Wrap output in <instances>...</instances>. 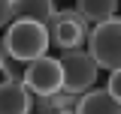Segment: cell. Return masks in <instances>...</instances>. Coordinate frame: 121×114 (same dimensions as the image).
<instances>
[{
  "label": "cell",
  "mask_w": 121,
  "mask_h": 114,
  "mask_svg": "<svg viewBox=\"0 0 121 114\" xmlns=\"http://www.w3.org/2000/svg\"><path fill=\"white\" fill-rule=\"evenodd\" d=\"M3 45H6V57H9V60L24 63V66H27V63H33V60L45 57L52 39H48L45 24L15 18L12 24L6 27V33H3Z\"/></svg>",
  "instance_id": "1"
},
{
  "label": "cell",
  "mask_w": 121,
  "mask_h": 114,
  "mask_svg": "<svg viewBox=\"0 0 121 114\" xmlns=\"http://www.w3.org/2000/svg\"><path fill=\"white\" fill-rule=\"evenodd\" d=\"M88 54L100 69H121V18H109L88 33Z\"/></svg>",
  "instance_id": "2"
},
{
  "label": "cell",
  "mask_w": 121,
  "mask_h": 114,
  "mask_svg": "<svg viewBox=\"0 0 121 114\" xmlns=\"http://www.w3.org/2000/svg\"><path fill=\"white\" fill-rule=\"evenodd\" d=\"M60 69H64V93L67 96H85L91 87L97 84L100 66L91 60L88 51L76 48V51H60Z\"/></svg>",
  "instance_id": "3"
},
{
  "label": "cell",
  "mask_w": 121,
  "mask_h": 114,
  "mask_svg": "<svg viewBox=\"0 0 121 114\" xmlns=\"http://www.w3.org/2000/svg\"><path fill=\"white\" fill-rule=\"evenodd\" d=\"M21 84L27 87L30 96L36 99H48V96H58L64 90V69H60L58 57H39L24 66V78Z\"/></svg>",
  "instance_id": "4"
},
{
  "label": "cell",
  "mask_w": 121,
  "mask_h": 114,
  "mask_svg": "<svg viewBox=\"0 0 121 114\" xmlns=\"http://www.w3.org/2000/svg\"><path fill=\"white\" fill-rule=\"evenodd\" d=\"M45 30H48V39L52 45H58L60 51H76V48H82L85 42V36H88V27H85V21H82V15L76 12V9H64L45 21Z\"/></svg>",
  "instance_id": "5"
},
{
  "label": "cell",
  "mask_w": 121,
  "mask_h": 114,
  "mask_svg": "<svg viewBox=\"0 0 121 114\" xmlns=\"http://www.w3.org/2000/svg\"><path fill=\"white\" fill-rule=\"evenodd\" d=\"M30 108H33V96L24 84L15 81L0 84V114H30Z\"/></svg>",
  "instance_id": "6"
},
{
  "label": "cell",
  "mask_w": 121,
  "mask_h": 114,
  "mask_svg": "<svg viewBox=\"0 0 121 114\" xmlns=\"http://www.w3.org/2000/svg\"><path fill=\"white\" fill-rule=\"evenodd\" d=\"M76 114H121V102H115L106 90H91L76 102Z\"/></svg>",
  "instance_id": "7"
},
{
  "label": "cell",
  "mask_w": 121,
  "mask_h": 114,
  "mask_svg": "<svg viewBox=\"0 0 121 114\" xmlns=\"http://www.w3.org/2000/svg\"><path fill=\"white\" fill-rule=\"evenodd\" d=\"M12 12H15V18L45 24L55 15V3L52 0H12Z\"/></svg>",
  "instance_id": "8"
},
{
  "label": "cell",
  "mask_w": 121,
  "mask_h": 114,
  "mask_svg": "<svg viewBox=\"0 0 121 114\" xmlns=\"http://www.w3.org/2000/svg\"><path fill=\"white\" fill-rule=\"evenodd\" d=\"M73 9L82 15V21L103 24V21H109V18H115V9H118V3H115V0H79Z\"/></svg>",
  "instance_id": "9"
},
{
  "label": "cell",
  "mask_w": 121,
  "mask_h": 114,
  "mask_svg": "<svg viewBox=\"0 0 121 114\" xmlns=\"http://www.w3.org/2000/svg\"><path fill=\"white\" fill-rule=\"evenodd\" d=\"M106 93H109L115 102H121V69L109 72V87H106Z\"/></svg>",
  "instance_id": "10"
},
{
  "label": "cell",
  "mask_w": 121,
  "mask_h": 114,
  "mask_svg": "<svg viewBox=\"0 0 121 114\" xmlns=\"http://www.w3.org/2000/svg\"><path fill=\"white\" fill-rule=\"evenodd\" d=\"M15 21V12H12V0H0V30L9 27Z\"/></svg>",
  "instance_id": "11"
},
{
  "label": "cell",
  "mask_w": 121,
  "mask_h": 114,
  "mask_svg": "<svg viewBox=\"0 0 121 114\" xmlns=\"http://www.w3.org/2000/svg\"><path fill=\"white\" fill-rule=\"evenodd\" d=\"M6 60H9V57H6V45H3V36H0V72H3V66H6Z\"/></svg>",
  "instance_id": "12"
},
{
  "label": "cell",
  "mask_w": 121,
  "mask_h": 114,
  "mask_svg": "<svg viewBox=\"0 0 121 114\" xmlns=\"http://www.w3.org/2000/svg\"><path fill=\"white\" fill-rule=\"evenodd\" d=\"M60 114H76V111H60Z\"/></svg>",
  "instance_id": "13"
}]
</instances>
